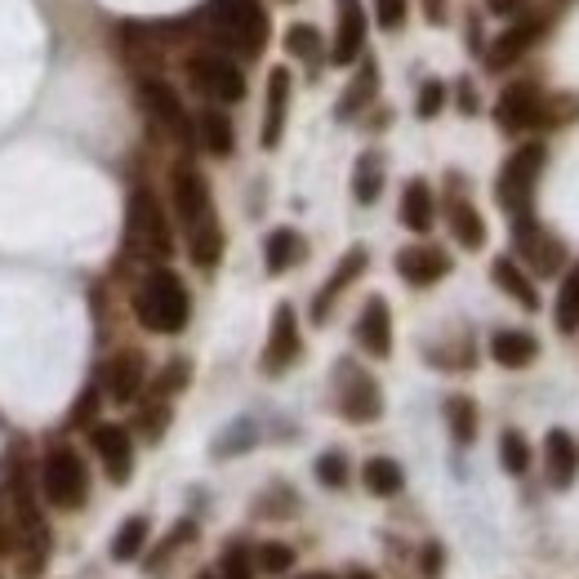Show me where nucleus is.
I'll return each mask as SVG.
<instances>
[{
	"label": "nucleus",
	"instance_id": "obj_8",
	"mask_svg": "<svg viewBox=\"0 0 579 579\" xmlns=\"http://www.w3.org/2000/svg\"><path fill=\"white\" fill-rule=\"evenodd\" d=\"M334 402H340V415L348 423H374L383 415L379 383L357 361H340V366H334Z\"/></svg>",
	"mask_w": 579,
	"mask_h": 579
},
{
	"label": "nucleus",
	"instance_id": "obj_22",
	"mask_svg": "<svg viewBox=\"0 0 579 579\" xmlns=\"http://www.w3.org/2000/svg\"><path fill=\"white\" fill-rule=\"evenodd\" d=\"M491 281L504 290L513 304H521L526 312H540V290H535V281L526 276V268H521L513 255H500V259L491 263Z\"/></svg>",
	"mask_w": 579,
	"mask_h": 579
},
{
	"label": "nucleus",
	"instance_id": "obj_31",
	"mask_svg": "<svg viewBox=\"0 0 579 579\" xmlns=\"http://www.w3.org/2000/svg\"><path fill=\"white\" fill-rule=\"evenodd\" d=\"M379 192H383V157L361 152L353 165V197H357V206H374Z\"/></svg>",
	"mask_w": 579,
	"mask_h": 579
},
{
	"label": "nucleus",
	"instance_id": "obj_1",
	"mask_svg": "<svg viewBox=\"0 0 579 579\" xmlns=\"http://www.w3.org/2000/svg\"><path fill=\"white\" fill-rule=\"evenodd\" d=\"M201 27L219 54L259 59L268 45V14L259 0H210L201 10Z\"/></svg>",
	"mask_w": 579,
	"mask_h": 579
},
{
	"label": "nucleus",
	"instance_id": "obj_15",
	"mask_svg": "<svg viewBox=\"0 0 579 579\" xmlns=\"http://www.w3.org/2000/svg\"><path fill=\"white\" fill-rule=\"evenodd\" d=\"M89 442H94V455H99L108 481L125 486L130 472H134V438H130V432L121 423H94Z\"/></svg>",
	"mask_w": 579,
	"mask_h": 579
},
{
	"label": "nucleus",
	"instance_id": "obj_39",
	"mask_svg": "<svg viewBox=\"0 0 579 579\" xmlns=\"http://www.w3.org/2000/svg\"><path fill=\"white\" fill-rule=\"evenodd\" d=\"M165 423H170V397H152L148 406L138 410V428H143V438H148V442L161 438Z\"/></svg>",
	"mask_w": 579,
	"mask_h": 579
},
{
	"label": "nucleus",
	"instance_id": "obj_51",
	"mask_svg": "<svg viewBox=\"0 0 579 579\" xmlns=\"http://www.w3.org/2000/svg\"><path fill=\"white\" fill-rule=\"evenodd\" d=\"M299 579H334V575H325V570H312V575H299Z\"/></svg>",
	"mask_w": 579,
	"mask_h": 579
},
{
	"label": "nucleus",
	"instance_id": "obj_42",
	"mask_svg": "<svg viewBox=\"0 0 579 579\" xmlns=\"http://www.w3.org/2000/svg\"><path fill=\"white\" fill-rule=\"evenodd\" d=\"M406 14H410V0H374V23L383 32H402Z\"/></svg>",
	"mask_w": 579,
	"mask_h": 579
},
{
	"label": "nucleus",
	"instance_id": "obj_40",
	"mask_svg": "<svg viewBox=\"0 0 579 579\" xmlns=\"http://www.w3.org/2000/svg\"><path fill=\"white\" fill-rule=\"evenodd\" d=\"M219 570L223 579H255V553H246L241 544H227L219 557Z\"/></svg>",
	"mask_w": 579,
	"mask_h": 579
},
{
	"label": "nucleus",
	"instance_id": "obj_13",
	"mask_svg": "<svg viewBox=\"0 0 579 579\" xmlns=\"http://www.w3.org/2000/svg\"><path fill=\"white\" fill-rule=\"evenodd\" d=\"M366 5L361 0H334V40H330V63L348 67L366 54Z\"/></svg>",
	"mask_w": 579,
	"mask_h": 579
},
{
	"label": "nucleus",
	"instance_id": "obj_25",
	"mask_svg": "<svg viewBox=\"0 0 579 579\" xmlns=\"http://www.w3.org/2000/svg\"><path fill=\"white\" fill-rule=\"evenodd\" d=\"M491 357L504 366V370H521L540 357V340L526 330H495L491 334Z\"/></svg>",
	"mask_w": 579,
	"mask_h": 579
},
{
	"label": "nucleus",
	"instance_id": "obj_37",
	"mask_svg": "<svg viewBox=\"0 0 579 579\" xmlns=\"http://www.w3.org/2000/svg\"><path fill=\"white\" fill-rule=\"evenodd\" d=\"M500 464H504V472H513V477H521V472L530 468V442L521 438L517 428H508L504 438H500Z\"/></svg>",
	"mask_w": 579,
	"mask_h": 579
},
{
	"label": "nucleus",
	"instance_id": "obj_6",
	"mask_svg": "<svg viewBox=\"0 0 579 579\" xmlns=\"http://www.w3.org/2000/svg\"><path fill=\"white\" fill-rule=\"evenodd\" d=\"M183 72H187L192 89H197L201 99L219 103V108L246 99V76H241V67L227 54H219V50H197L183 63Z\"/></svg>",
	"mask_w": 579,
	"mask_h": 579
},
{
	"label": "nucleus",
	"instance_id": "obj_4",
	"mask_svg": "<svg viewBox=\"0 0 579 579\" xmlns=\"http://www.w3.org/2000/svg\"><path fill=\"white\" fill-rule=\"evenodd\" d=\"M40 495L50 508H63V513H76L85 500H89V472H85V459L72 451V446H50L40 459Z\"/></svg>",
	"mask_w": 579,
	"mask_h": 579
},
{
	"label": "nucleus",
	"instance_id": "obj_32",
	"mask_svg": "<svg viewBox=\"0 0 579 579\" xmlns=\"http://www.w3.org/2000/svg\"><path fill=\"white\" fill-rule=\"evenodd\" d=\"M148 535H152L148 517H125L121 530L112 535V562H134L143 553V544H148Z\"/></svg>",
	"mask_w": 579,
	"mask_h": 579
},
{
	"label": "nucleus",
	"instance_id": "obj_49",
	"mask_svg": "<svg viewBox=\"0 0 579 579\" xmlns=\"http://www.w3.org/2000/svg\"><path fill=\"white\" fill-rule=\"evenodd\" d=\"M5 553H10V526L0 521V557H5Z\"/></svg>",
	"mask_w": 579,
	"mask_h": 579
},
{
	"label": "nucleus",
	"instance_id": "obj_41",
	"mask_svg": "<svg viewBox=\"0 0 579 579\" xmlns=\"http://www.w3.org/2000/svg\"><path fill=\"white\" fill-rule=\"evenodd\" d=\"M442 108H446V85L442 81H423L419 85V99H415V116L419 121H432Z\"/></svg>",
	"mask_w": 579,
	"mask_h": 579
},
{
	"label": "nucleus",
	"instance_id": "obj_35",
	"mask_svg": "<svg viewBox=\"0 0 579 579\" xmlns=\"http://www.w3.org/2000/svg\"><path fill=\"white\" fill-rule=\"evenodd\" d=\"M187 259L197 263V268H214L223 259V227L206 223L197 232H187Z\"/></svg>",
	"mask_w": 579,
	"mask_h": 579
},
{
	"label": "nucleus",
	"instance_id": "obj_11",
	"mask_svg": "<svg viewBox=\"0 0 579 579\" xmlns=\"http://www.w3.org/2000/svg\"><path fill=\"white\" fill-rule=\"evenodd\" d=\"M495 121L504 134H526L544 121V94L535 81H513L495 99Z\"/></svg>",
	"mask_w": 579,
	"mask_h": 579
},
{
	"label": "nucleus",
	"instance_id": "obj_5",
	"mask_svg": "<svg viewBox=\"0 0 579 579\" xmlns=\"http://www.w3.org/2000/svg\"><path fill=\"white\" fill-rule=\"evenodd\" d=\"M544 161H549V148H544V143H521V148L504 161V170H500V178H495V197H500V206H504L513 219L530 214V201H535V187H540Z\"/></svg>",
	"mask_w": 579,
	"mask_h": 579
},
{
	"label": "nucleus",
	"instance_id": "obj_33",
	"mask_svg": "<svg viewBox=\"0 0 579 579\" xmlns=\"http://www.w3.org/2000/svg\"><path fill=\"white\" fill-rule=\"evenodd\" d=\"M446 423H451L455 446H472L477 442V402L464 397V393L446 397Z\"/></svg>",
	"mask_w": 579,
	"mask_h": 579
},
{
	"label": "nucleus",
	"instance_id": "obj_19",
	"mask_svg": "<svg viewBox=\"0 0 579 579\" xmlns=\"http://www.w3.org/2000/svg\"><path fill=\"white\" fill-rule=\"evenodd\" d=\"M366 263H370V250H366V246H353V250H348L340 263H334V272L325 276V285L317 290V299H312V321H317V325H325V321H330V308H334V299H340L344 290H348V285H353V281L366 272Z\"/></svg>",
	"mask_w": 579,
	"mask_h": 579
},
{
	"label": "nucleus",
	"instance_id": "obj_30",
	"mask_svg": "<svg viewBox=\"0 0 579 579\" xmlns=\"http://www.w3.org/2000/svg\"><path fill=\"white\" fill-rule=\"evenodd\" d=\"M285 54L290 59H299L304 67H321L330 54H325V40H321V32L312 27V23H295V27H285Z\"/></svg>",
	"mask_w": 579,
	"mask_h": 579
},
{
	"label": "nucleus",
	"instance_id": "obj_28",
	"mask_svg": "<svg viewBox=\"0 0 579 579\" xmlns=\"http://www.w3.org/2000/svg\"><path fill=\"white\" fill-rule=\"evenodd\" d=\"M361 481H366V491H370L374 500H393V495L406 491V472H402V464L389 459V455H370L366 468H361Z\"/></svg>",
	"mask_w": 579,
	"mask_h": 579
},
{
	"label": "nucleus",
	"instance_id": "obj_43",
	"mask_svg": "<svg viewBox=\"0 0 579 579\" xmlns=\"http://www.w3.org/2000/svg\"><path fill=\"white\" fill-rule=\"evenodd\" d=\"M187 379H192V366H187V361H170V366L161 370V379H157V397H174V393H183V389H187Z\"/></svg>",
	"mask_w": 579,
	"mask_h": 579
},
{
	"label": "nucleus",
	"instance_id": "obj_18",
	"mask_svg": "<svg viewBox=\"0 0 579 579\" xmlns=\"http://www.w3.org/2000/svg\"><path fill=\"white\" fill-rule=\"evenodd\" d=\"M446 272H451V255H446L442 246H428V241H419V246H406V250L397 255V276H402L406 285L428 290V285H438Z\"/></svg>",
	"mask_w": 579,
	"mask_h": 579
},
{
	"label": "nucleus",
	"instance_id": "obj_14",
	"mask_svg": "<svg viewBox=\"0 0 579 579\" xmlns=\"http://www.w3.org/2000/svg\"><path fill=\"white\" fill-rule=\"evenodd\" d=\"M544 27H549L544 14H517V19H513V23L486 45V67H491V72L513 67L526 50H535V40L544 36Z\"/></svg>",
	"mask_w": 579,
	"mask_h": 579
},
{
	"label": "nucleus",
	"instance_id": "obj_12",
	"mask_svg": "<svg viewBox=\"0 0 579 579\" xmlns=\"http://www.w3.org/2000/svg\"><path fill=\"white\" fill-rule=\"evenodd\" d=\"M304 353V334H299V317L290 304H276L272 312V330H268V344H263V357H259V370L263 374H285L290 366L299 361Z\"/></svg>",
	"mask_w": 579,
	"mask_h": 579
},
{
	"label": "nucleus",
	"instance_id": "obj_34",
	"mask_svg": "<svg viewBox=\"0 0 579 579\" xmlns=\"http://www.w3.org/2000/svg\"><path fill=\"white\" fill-rule=\"evenodd\" d=\"M553 321H557L562 334H575V330H579V263L562 276L557 304H553Z\"/></svg>",
	"mask_w": 579,
	"mask_h": 579
},
{
	"label": "nucleus",
	"instance_id": "obj_24",
	"mask_svg": "<svg viewBox=\"0 0 579 579\" xmlns=\"http://www.w3.org/2000/svg\"><path fill=\"white\" fill-rule=\"evenodd\" d=\"M304 255H308V246H304V236H299L295 227H272V232L263 236V268H268L272 276L290 272Z\"/></svg>",
	"mask_w": 579,
	"mask_h": 579
},
{
	"label": "nucleus",
	"instance_id": "obj_52",
	"mask_svg": "<svg viewBox=\"0 0 579 579\" xmlns=\"http://www.w3.org/2000/svg\"><path fill=\"white\" fill-rule=\"evenodd\" d=\"M197 579H214V575H197Z\"/></svg>",
	"mask_w": 579,
	"mask_h": 579
},
{
	"label": "nucleus",
	"instance_id": "obj_26",
	"mask_svg": "<svg viewBox=\"0 0 579 579\" xmlns=\"http://www.w3.org/2000/svg\"><path fill=\"white\" fill-rule=\"evenodd\" d=\"M446 219H451V236L459 241L464 250H481V246H486V219L477 214V206L468 197H451Z\"/></svg>",
	"mask_w": 579,
	"mask_h": 579
},
{
	"label": "nucleus",
	"instance_id": "obj_2",
	"mask_svg": "<svg viewBox=\"0 0 579 579\" xmlns=\"http://www.w3.org/2000/svg\"><path fill=\"white\" fill-rule=\"evenodd\" d=\"M134 317L152 334H178L192 317V299H187L183 276L170 268H152L134 290Z\"/></svg>",
	"mask_w": 579,
	"mask_h": 579
},
{
	"label": "nucleus",
	"instance_id": "obj_29",
	"mask_svg": "<svg viewBox=\"0 0 579 579\" xmlns=\"http://www.w3.org/2000/svg\"><path fill=\"white\" fill-rule=\"evenodd\" d=\"M374 94H379V67H374V59H361L357 76H353V81H348V89H344V99L334 103V116H340V121L357 116L361 108H370Z\"/></svg>",
	"mask_w": 579,
	"mask_h": 579
},
{
	"label": "nucleus",
	"instance_id": "obj_38",
	"mask_svg": "<svg viewBox=\"0 0 579 579\" xmlns=\"http://www.w3.org/2000/svg\"><path fill=\"white\" fill-rule=\"evenodd\" d=\"M290 566H295V549H290V544L268 540V544L255 549V570H263V575H285Z\"/></svg>",
	"mask_w": 579,
	"mask_h": 579
},
{
	"label": "nucleus",
	"instance_id": "obj_53",
	"mask_svg": "<svg viewBox=\"0 0 579 579\" xmlns=\"http://www.w3.org/2000/svg\"><path fill=\"white\" fill-rule=\"evenodd\" d=\"M285 5H290V0H285Z\"/></svg>",
	"mask_w": 579,
	"mask_h": 579
},
{
	"label": "nucleus",
	"instance_id": "obj_21",
	"mask_svg": "<svg viewBox=\"0 0 579 579\" xmlns=\"http://www.w3.org/2000/svg\"><path fill=\"white\" fill-rule=\"evenodd\" d=\"M544 472H549L553 491L575 486V477H579V446H575L570 432L549 428V438H544Z\"/></svg>",
	"mask_w": 579,
	"mask_h": 579
},
{
	"label": "nucleus",
	"instance_id": "obj_17",
	"mask_svg": "<svg viewBox=\"0 0 579 579\" xmlns=\"http://www.w3.org/2000/svg\"><path fill=\"white\" fill-rule=\"evenodd\" d=\"M357 348L366 353V357H389L393 353V308H389V299L383 295H370L366 299V308H361V317H357Z\"/></svg>",
	"mask_w": 579,
	"mask_h": 579
},
{
	"label": "nucleus",
	"instance_id": "obj_44",
	"mask_svg": "<svg viewBox=\"0 0 579 579\" xmlns=\"http://www.w3.org/2000/svg\"><path fill=\"white\" fill-rule=\"evenodd\" d=\"M99 397H103V389H99V383H89V389L76 397V406H72V428L94 423V415H99Z\"/></svg>",
	"mask_w": 579,
	"mask_h": 579
},
{
	"label": "nucleus",
	"instance_id": "obj_23",
	"mask_svg": "<svg viewBox=\"0 0 579 579\" xmlns=\"http://www.w3.org/2000/svg\"><path fill=\"white\" fill-rule=\"evenodd\" d=\"M402 227H410V232H432V223H438V201H432V187L423 183V178H410L406 187H402Z\"/></svg>",
	"mask_w": 579,
	"mask_h": 579
},
{
	"label": "nucleus",
	"instance_id": "obj_36",
	"mask_svg": "<svg viewBox=\"0 0 579 579\" xmlns=\"http://www.w3.org/2000/svg\"><path fill=\"white\" fill-rule=\"evenodd\" d=\"M317 481L325 491H344L348 486V477H353V468H348V455L344 451H325V455H317Z\"/></svg>",
	"mask_w": 579,
	"mask_h": 579
},
{
	"label": "nucleus",
	"instance_id": "obj_45",
	"mask_svg": "<svg viewBox=\"0 0 579 579\" xmlns=\"http://www.w3.org/2000/svg\"><path fill=\"white\" fill-rule=\"evenodd\" d=\"M419 5H423L428 27H446L451 23V0H419Z\"/></svg>",
	"mask_w": 579,
	"mask_h": 579
},
{
	"label": "nucleus",
	"instance_id": "obj_10",
	"mask_svg": "<svg viewBox=\"0 0 579 579\" xmlns=\"http://www.w3.org/2000/svg\"><path fill=\"white\" fill-rule=\"evenodd\" d=\"M513 250L526 259V268L535 276H557L566 263V246L535 219V214H521L513 219Z\"/></svg>",
	"mask_w": 579,
	"mask_h": 579
},
{
	"label": "nucleus",
	"instance_id": "obj_47",
	"mask_svg": "<svg viewBox=\"0 0 579 579\" xmlns=\"http://www.w3.org/2000/svg\"><path fill=\"white\" fill-rule=\"evenodd\" d=\"M491 5V14H500V19H517L521 10H526V0H486Z\"/></svg>",
	"mask_w": 579,
	"mask_h": 579
},
{
	"label": "nucleus",
	"instance_id": "obj_20",
	"mask_svg": "<svg viewBox=\"0 0 579 579\" xmlns=\"http://www.w3.org/2000/svg\"><path fill=\"white\" fill-rule=\"evenodd\" d=\"M290 89H295V81H290V67H272L268 72V94H263V125H259V143L272 152L281 134H285V112H290Z\"/></svg>",
	"mask_w": 579,
	"mask_h": 579
},
{
	"label": "nucleus",
	"instance_id": "obj_7",
	"mask_svg": "<svg viewBox=\"0 0 579 579\" xmlns=\"http://www.w3.org/2000/svg\"><path fill=\"white\" fill-rule=\"evenodd\" d=\"M138 103H143V112L152 116V125L161 134H170L174 143H192V138H197V121L187 116L178 89L170 81H161V76H138Z\"/></svg>",
	"mask_w": 579,
	"mask_h": 579
},
{
	"label": "nucleus",
	"instance_id": "obj_9",
	"mask_svg": "<svg viewBox=\"0 0 579 579\" xmlns=\"http://www.w3.org/2000/svg\"><path fill=\"white\" fill-rule=\"evenodd\" d=\"M170 201H174V214L183 223V232H197L206 223H219L214 219V197H210V183L197 165H174L170 174Z\"/></svg>",
	"mask_w": 579,
	"mask_h": 579
},
{
	"label": "nucleus",
	"instance_id": "obj_48",
	"mask_svg": "<svg viewBox=\"0 0 579 579\" xmlns=\"http://www.w3.org/2000/svg\"><path fill=\"white\" fill-rule=\"evenodd\" d=\"M455 89H459V108H464V112H477V94H472V81L464 76V81H459Z\"/></svg>",
	"mask_w": 579,
	"mask_h": 579
},
{
	"label": "nucleus",
	"instance_id": "obj_3",
	"mask_svg": "<svg viewBox=\"0 0 579 579\" xmlns=\"http://www.w3.org/2000/svg\"><path fill=\"white\" fill-rule=\"evenodd\" d=\"M125 246L152 263H165L174 255V232L170 219L157 201L152 187H134L130 192V206H125Z\"/></svg>",
	"mask_w": 579,
	"mask_h": 579
},
{
	"label": "nucleus",
	"instance_id": "obj_50",
	"mask_svg": "<svg viewBox=\"0 0 579 579\" xmlns=\"http://www.w3.org/2000/svg\"><path fill=\"white\" fill-rule=\"evenodd\" d=\"M348 579H379V575H370V570H348Z\"/></svg>",
	"mask_w": 579,
	"mask_h": 579
},
{
	"label": "nucleus",
	"instance_id": "obj_27",
	"mask_svg": "<svg viewBox=\"0 0 579 579\" xmlns=\"http://www.w3.org/2000/svg\"><path fill=\"white\" fill-rule=\"evenodd\" d=\"M197 143L210 152V157H232V148H236V130H232V121H227V112L214 103V108H206L201 116H197Z\"/></svg>",
	"mask_w": 579,
	"mask_h": 579
},
{
	"label": "nucleus",
	"instance_id": "obj_46",
	"mask_svg": "<svg viewBox=\"0 0 579 579\" xmlns=\"http://www.w3.org/2000/svg\"><path fill=\"white\" fill-rule=\"evenodd\" d=\"M442 562H446L442 544H428V549H423V575H428V579H438V575H442Z\"/></svg>",
	"mask_w": 579,
	"mask_h": 579
},
{
	"label": "nucleus",
	"instance_id": "obj_16",
	"mask_svg": "<svg viewBox=\"0 0 579 579\" xmlns=\"http://www.w3.org/2000/svg\"><path fill=\"white\" fill-rule=\"evenodd\" d=\"M103 393L116 402V406H130V402H138V393H143V383H148V361H143V353H134V348H125V353H116L108 366H103Z\"/></svg>",
	"mask_w": 579,
	"mask_h": 579
}]
</instances>
